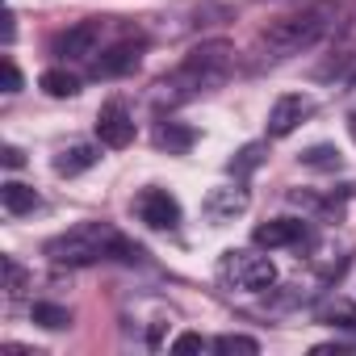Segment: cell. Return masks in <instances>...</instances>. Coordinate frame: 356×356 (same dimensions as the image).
I'll list each match as a JSON object with an SVG mask.
<instances>
[{
  "mask_svg": "<svg viewBox=\"0 0 356 356\" xmlns=\"http://www.w3.org/2000/svg\"><path fill=\"white\" fill-rule=\"evenodd\" d=\"M227 67H231V47L227 42H206V47L189 51L181 76H193L197 84H218L227 76Z\"/></svg>",
  "mask_w": 356,
  "mask_h": 356,
  "instance_id": "cell-4",
  "label": "cell"
},
{
  "mask_svg": "<svg viewBox=\"0 0 356 356\" xmlns=\"http://www.w3.org/2000/svg\"><path fill=\"white\" fill-rule=\"evenodd\" d=\"M22 163H26L22 147H5V168H22Z\"/></svg>",
  "mask_w": 356,
  "mask_h": 356,
  "instance_id": "cell-23",
  "label": "cell"
},
{
  "mask_svg": "<svg viewBox=\"0 0 356 356\" xmlns=\"http://www.w3.org/2000/svg\"><path fill=\"white\" fill-rule=\"evenodd\" d=\"M13 38H17V17L5 13V42H13Z\"/></svg>",
  "mask_w": 356,
  "mask_h": 356,
  "instance_id": "cell-24",
  "label": "cell"
},
{
  "mask_svg": "<svg viewBox=\"0 0 356 356\" xmlns=\"http://www.w3.org/2000/svg\"><path fill=\"white\" fill-rule=\"evenodd\" d=\"M42 256L55 260V264H97V260H109V256L138 260L143 248L130 243V239H122V231H113L109 222H76L63 235L47 239Z\"/></svg>",
  "mask_w": 356,
  "mask_h": 356,
  "instance_id": "cell-1",
  "label": "cell"
},
{
  "mask_svg": "<svg viewBox=\"0 0 356 356\" xmlns=\"http://www.w3.org/2000/svg\"><path fill=\"white\" fill-rule=\"evenodd\" d=\"M214 352H222V356H256L260 352V343L252 339V335H218L214 339Z\"/></svg>",
  "mask_w": 356,
  "mask_h": 356,
  "instance_id": "cell-18",
  "label": "cell"
},
{
  "mask_svg": "<svg viewBox=\"0 0 356 356\" xmlns=\"http://www.w3.org/2000/svg\"><path fill=\"white\" fill-rule=\"evenodd\" d=\"M302 239H306V222H298V218H273V222L252 231L256 248H293Z\"/></svg>",
  "mask_w": 356,
  "mask_h": 356,
  "instance_id": "cell-9",
  "label": "cell"
},
{
  "mask_svg": "<svg viewBox=\"0 0 356 356\" xmlns=\"http://www.w3.org/2000/svg\"><path fill=\"white\" fill-rule=\"evenodd\" d=\"M97 159H101V155H97V147L76 143V147H63V151L55 155V172H59V176H80V172H88Z\"/></svg>",
  "mask_w": 356,
  "mask_h": 356,
  "instance_id": "cell-13",
  "label": "cell"
},
{
  "mask_svg": "<svg viewBox=\"0 0 356 356\" xmlns=\"http://www.w3.org/2000/svg\"><path fill=\"white\" fill-rule=\"evenodd\" d=\"M206 218L210 222H227V218H235V214H243L248 210V189H210V197H206Z\"/></svg>",
  "mask_w": 356,
  "mask_h": 356,
  "instance_id": "cell-10",
  "label": "cell"
},
{
  "mask_svg": "<svg viewBox=\"0 0 356 356\" xmlns=\"http://www.w3.org/2000/svg\"><path fill=\"white\" fill-rule=\"evenodd\" d=\"M172 352H206V335H197V331H185V335H176Z\"/></svg>",
  "mask_w": 356,
  "mask_h": 356,
  "instance_id": "cell-20",
  "label": "cell"
},
{
  "mask_svg": "<svg viewBox=\"0 0 356 356\" xmlns=\"http://www.w3.org/2000/svg\"><path fill=\"white\" fill-rule=\"evenodd\" d=\"M193 143H197V130L185 122H159L155 126V147H163L168 155H185Z\"/></svg>",
  "mask_w": 356,
  "mask_h": 356,
  "instance_id": "cell-12",
  "label": "cell"
},
{
  "mask_svg": "<svg viewBox=\"0 0 356 356\" xmlns=\"http://www.w3.org/2000/svg\"><path fill=\"white\" fill-rule=\"evenodd\" d=\"M348 130H352V138H356V113H348Z\"/></svg>",
  "mask_w": 356,
  "mask_h": 356,
  "instance_id": "cell-25",
  "label": "cell"
},
{
  "mask_svg": "<svg viewBox=\"0 0 356 356\" xmlns=\"http://www.w3.org/2000/svg\"><path fill=\"white\" fill-rule=\"evenodd\" d=\"M97 38H101V22L97 17L76 22V26H67V30H59L51 38V55H59V59H88L97 51Z\"/></svg>",
  "mask_w": 356,
  "mask_h": 356,
  "instance_id": "cell-6",
  "label": "cell"
},
{
  "mask_svg": "<svg viewBox=\"0 0 356 356\" xmlns=\"http://www.w3.org/2000/svg\"><path fill=\"white\" fill-rule=\"evenodd\" d=\"M5 277H9V293L17 298V293H22V285H26V273L17 268V260H5Z\"/></svg>",
  "mask_w": 356,
  "mask_h": 356,
  "instance_id": "cell-21",
  "label": "cell"
},
{
  "mask_svg": "<svg viewBox=\"0 0 356 356\" xmlns=\"http://www.w3.org/2000/svg\"><path fill=\"white\" fill-rule=\"evenodd\" d=\"M97 138L105 147H113V151H122V147L134 143V118L126 113V105H118V101L101 105V113H97Z\"/></svg>",
  "mask_w": 356,
  "mask_h": 356,
  "instance_id": "cell-8",
  "label": "cell"
},
{
  "mask_svg": "<svg viewBox=\"0 0 356 356\" xmlns=\"http://www.w3.org/2000/svg\"><path fill=\"white\" fill-rule=\"evenodd\" d=\"M260 38L277 51V59H285V55H298V51H306V47H314V42L323 38V17H318V13L281 17V22H273Z\"/></svg>",
  "mask_w": 356,
  "mask_h": 356,
  "instance_id": "cell-2",
  "label": "cell"
},
{
  "mask_svg": "<svg viewBox=\"0 0 356 356\" xmlns=\"http://www.w3.org/2000/svg\"><path fill=\"white\" fill-rule=\"evenodd\" d=\"M134 214L151 227V231H172L181 222V202H176L168 189H143L134 197Z\"/></svg>",
  "mask_w": 356,
  "mask_h": 356,
  "instance_id": "cell-5",
  "label": "cell"
},
{
  "mask_svg": "<svg viewBox=\"0 0 356 356\" xmlns=\"http://www.w3.org/2000/svg\"><path fill=\"white\" fill-rule=\"evenodd\" d=\"M260 163H264V143H248V147L231 159V172H235V176H248V172H256Z\"/></svg>",
  "mask_w": 356,
  "mask_h": 356,
  "instance_id": "cell-19",
  "label": "cell"
},
{
  "mask_svg": "<svg viewBox=\"0 0 356 356\" xmlns=\"http://www.w3.org/2000/svg\"><path fill=\"white\" fill-rule=\"evenodd\" d=\"M302 163L314 168V172H335L343 159H339V147H331V143H314V147L302 151Z\"/></svg>",
  "mask_w": 356,
  "mask_h": 356,
  "instance_id": "cell-17",
  "label": "cell"
},
{
  "mask_svg": "<svg viewBox=\"0 0 356 356\" xmlns=\"http://www.w3.org/2000/svg\"><path fill=\"white\" fill-rule=\"evenodd\" d=\"M310 113H314V101H310V97L285 92V97H277V105H273V113H268V134H273V138H285V134H293Z\"/></svg>",
  "mask_w": 356,
  "mask_h": 356,
  "instance_id": "cell-7",
  "label": "cell"
},
{
  "mask_svg": "<svg viewBox=\"0 0 356 356\" xmlns=\"http://www.w3.org/2000/svg\"><path fill=\"white\" fill-rule=\"evenodd\" d=\"M0 202H5L9 214H30V210H38V193H34L30 185H22V181H5V185H0Z\"/></svg>",
  "mask_w": 356,
  "mask_h": 356,
  "instance_id": "cell-14",
  "label": "cell"
},
{
  "mask_svg": "<svg viewBox=\"0 0 356 356\" xmlns=\"http://www.w3.org/2000/svg\"><path fill=\"white\" fill-rule=\"evenodd\" d=\"M222 277H227L235 289L260 293V289H268V285L277 281V268H273L268 256H256V252H227V256H222Z\"/></svg>",
  "mask_w": 356,
  "mask_h": 356,
  "instance_id": "cell-3",
  "label": "cell"
},
{
  "mask_svg": "<svg viewBox=\"0 0 356 356\" xmlns=\"http://www.w3.org/2000/svg\"><path fill=\"white\" fill-rule=\"evenodd\" d=\"M38 88H42L47 97H76V92H80V80H76L72 72H63V67H51V72L38 76Z\"/></svg>",
  "mask_w": 356,
  "mask_h": 356,
  "instance_id": "cell-15",
  "label": "cell"
},
{
  "mask_svg": "<svg viewBox=\"0 0 356 356\" xmlns=\"http://www.w3.org/2000/svg\"><path fill=\"white\" fill-rule=\"evenodd\" d=\"M30 318H34L38 327H47V331L72 327V310H67V306H55V302H34V306H30Z\"/></svg>",
  "mask_w": 356,
  "mask_h": 356,
  "instance_id": "cell-16",
  "label": "cell"
},
{
  "mask_svg": "<svg viewBox=\"0 0 356 356\" xmlns=\"http://www.w3.org/2000/svg\"><path fill=\"white\" fill-rule=\"evenodd\" d=\"M17 88H22V72L13 59H5V92H17Z\"/></svg>",
  "mask_w": 356,
  "mask_h": 356,
  "instance_id": "cell-22",
  "label": "cell"
},
{
  "mask_svg": "<svg viewBox=\"0 0 356 356\" xmlns=\"http://www.w3.org/2000/svg\"><path fill=\"white\" fill-rule=\"evenodd\" d=\"M138 55H143V42H118V47H109V51L97 59L92 76H122V72H134V67H138Z\"/></svg>",
  "mask_w": 356,
  "mask_h": 356,
  "instance_id": "cell-11",
  "label": "cell"
}]
</instances>
